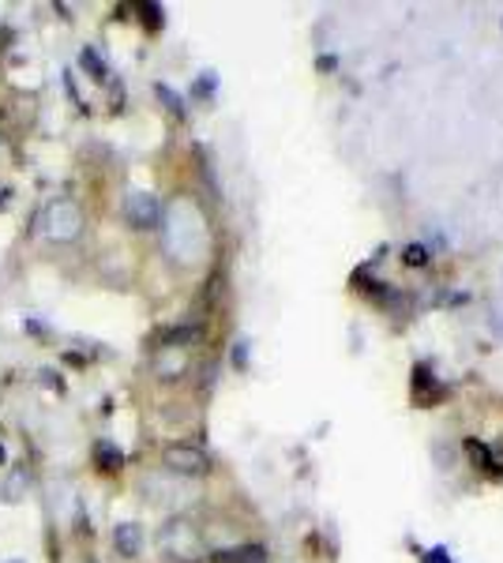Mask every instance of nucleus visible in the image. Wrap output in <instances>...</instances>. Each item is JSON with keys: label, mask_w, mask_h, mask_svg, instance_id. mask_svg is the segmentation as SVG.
I'll list each match as a JSON object with an SVG mask.
<instances>
[{"label": "nucleus", "mask_w": 503, "mask_h": 563, "mask_svg": "<svg viewBox=\"0 0 503 563\" xmlns=\"http://www.w3.org/2000/svg\"><path fill=\"white\" fill-rule=\"evenodd\" d=\"M0 462H4V448H0Z\"/></svg>", "instance_id": "1a4fd4ad"}, {"label": "nucleus", "mask_w": 503, "mask_h": 563, "mask_svg": "<svg viewBox=\"0 0 503 563\" xmlns=\"http://www.w3.org/2000/svg\"><path fill=\"white\" fill-rule=\"evenodd\" d=\"M79 60H84V68H87L95 79H106V65H102V57H98L95 49H84V57H79Z\"/></svg>", "instance_id": "0eeeda50"}, {"label": "nucleus", "mask_w": 503, "mask_h": 563, "mask_svg": "<svg viewBox=\"0 0 503 563\" xmlns=\"http://www.w3.org/2000/svg\"><path fill=\"white\" fill-rule=\"evenodd\" d=\"M4 207H8V192H0V211H4Z\"/></svg>", "instance_id": "6e6552de"}, {"label": "nucleus", "mask_w": 503, "mask_h": 563, "mask_svg": "<svg viewBox=\"0 0 503 563\" xmlns=\"http://www.w3.org/2000/svg\"><path fill=\"white\" fill-rule=\"evenodd\" d=\"M26 488H31V474H26V470H12L4 481V499L8 504H20L23 496H31Z\"/></svg>", "instance_id": "39448f33"}, {"label": "nucleus", "mask_w": 503, "mask_h": 563, "mask_svg": "<svg viewBox=\"0 0 503 563\" xmlns=\"http://www.w3.org/2000/svg\"><path fill=\"white\" fill-rule=\"evenodd\" d=\"M124 218L132 230H151L158 225V199L151 192H132L124 199Z\"/></svg>", "instance_id": "7ed1b4c3"}, {"label": "nucleus", "mask_w": 503, "mask_h": 563, "mask_svg": "<svg viewBox=\"0 0 503 563\" xmlns=\"http://www.w3.org/2000/svg\"><path fill=\"white\" fill-rule=\"evenodd\" d=\"M166 466L173 470V474H185V477H199L210 470V459L204 455L199 448H192V443H173V448H166Z\"/></svg>", "instance_id": "f03ea898"}, {"label": "nucleus", "mask_w": 503, "mask_h": 563, "mask_svg": "<svg viewBox=\"0 0 503 563\" xmlns=\"http://www.w3.org/2000/svg\"><path fill=\"white\" fill-rule=\"evenodd\" d=\"M42 225L50 241H61V244L76 241L79 233H84V207H79L76 199H53V203L45 207Z\"/></svg>", "instance_id": "f257e3e1"}, {"label": "nucleus", "mask_w": 503, "mask_h": 563, "mask_svg": "<svg viewBox=\"0 0 503 563\" xmlns=\"http://www.w3.org/2000/svg\"><path fill=\"white\" fill-rule=\"evenodd\" d=\"M113 544H117V552H121V556H140V549H143V533H140V526H135V522L117 526Z\"/></svg>", "instance_id": "20e7f679"}, {"label": "nucleus", "mask_w": 503, "mask_h": 563, "mask_svg": "<svg viewBox=\"0 0 503 563\" xmlns=\"http://www.w3.org/2000/svg\"><path fill=\"white\" fill-rule=\"evenodd\" d=\"M95 459H98V466H102V470H117V466L124 462L121 451L109 448V443H98V448H95Z\"/></svg>", "instance_id": "423d86ee"}]
</instances>
